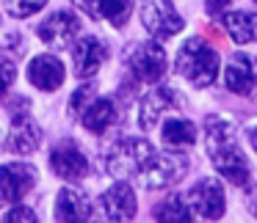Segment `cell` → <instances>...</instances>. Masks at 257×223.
Wrapping results in <instances>:
<instances>
[{
	"label": "cell",
	"mask_w": 257,
	"mask_h": 223,
	"mask_svg": "<svg viewBox=\"0 0 257 223\" xmlns=\"http://www.w3.org/2000/svg\"><path fill=\"white\" fill-rule=\"evenodd\" d=\"M45 6H47V0H6V12L17 20L31 17V14L42 12Z\"/></svg>",
	"instance_id": "603a6c76"
},
{
	"label": "cell",
	"mask_w": 257,
	"mask_h": 223,
	"mask_svg": "<svg viewBox=\"0 0 257 223\" xmlns=\"http://www.w3.org/2000/svg\"><path fill=\"white\" fill-rule=\"evenodd\" d=\"M14 78H17V66H14L12 58H0V96L12 88Z\"/></svg>",
	"instance_id": "d4e9b609"
},
{
	"label": "cell",
	"mask_w": 257,
	"mask_h": 223,
	"mask_svg": "<svg viewBox=\"0 0 257 223\" xmlns=\"http://www.w3.org/2000/svg\"><path fill=\"white\" fill-rule=\"evenodd\" d=\"M50 168L58 179L78 182L89 174V160L75 144H61L50 152Z\"/></svg>",
	"instance_id": "5bb4252c"
},
{
	"label": "cell",
	"mask_w": 257,
	"mask_h": 223,
	"mask_svg": "<svg viewBox=\"0 0 257 223\" xmlns=\"http://www.w3.org/2000/svg\"><path fill=\"white\" fill-rule=\"evenodd\" d=\"M185 171H188V157L183 152H166V154L152 152L144 160V166L136 171V179L147 190H166L177 184L185 176Z\"/></svg>",
	"instance_id": "3957f363"
},
{
	"label": "cell",
	"mask_w": 257,
	"mask_h": 223,
	"mask_svg": "<svg viewBox=\"0 0 257 223\" xmlns=\"http://www.w3.org/2000/svg\"><path fill=\"white\" fill-rule=\"evenodd\" d=\"M191 212L202 220H221L224 212H227V196H224V188L216 176H205L188 190L185 196Z\"/></svg>",
	"instance_id": "52a82bcc"
},
{
	"label": "cell",
	"mask_w": 257,
	"mask_h": 223,
	"mask_svg": "<svg viewBox=\"0 0 257 223\" xmlns=\"http://www.w3.org/2000/svg\"><path fill=\"white\" fill-rule=\"evenodd\" d=\"M124 66L139 83H161L166 74V50L158 39L136 42L124 50Z\"/></svg>",
	"instance_id": "277c9868"
},
{
	"label": "cell",
	"mask_w": 257,
	"mask_h": 223,
	"mask_svg": "<svg viewBox=\"0 0 257 223\" xmlns=\"http://www.w3.org/2000/svg\"><path fill=\"white\" fill-rule=\"evenodd\" d=\"M254 3H257V0H254Z\"/></svg>",
	"instance_id": "1f68e13d"
},
{
	"label": "cell",
	"mask_w": 257,
	"mask_h": 223,
	"mask_svg": "<svg viewBox=\"0 0 257 223\" xmlns=\"http://www.w3.org/2000/svg\"><path fill=\"white\" fill-rule=\"evenodd\" d=\"M78 30H80V20L75 17V14L53 12L45 22H39L36 34H39V39L45 42L47 47H53V50H64V47L72 44V39L78 36Z\"/></svg>",
	"instance_id": "8fae6325"
},
{
	"label": "cell",
	"mask_w": 257,
	"mask_h": 223,
	"mask_svg": "<svg viewBox=\"0 0 257 223\" xmlns=\"http://www.w3.org/2000/svg\"><path fill=\"white\" fill-rule=\"evenodd\" d=\"M9 152L14 154H34L42 144V130L31 118V113H12V130H9Z\"/></svg>",
	"instance_id": "4fadbf2b"
},
{
	"label": "cell",
	"mask_w": 257,
	"mask_h": 223,
	"mask_svg": "<svg viewBox=\"0 0 257 223\" xmlns=\"http://www.w3.org/2000/svg\"><path fill=\"white\" fill-rule=\"evenodd\" d=\"M229 3H232V0H207V3H205V12L210 14V17H221V14L227 12Z\"/></svg>",
	"instance_id": "83f0119b"
},
{
	"label": "cell",
	"mask_w": 257,
	"mask_h": 223,
	"mask_svg": "<svg viewBox=\"0 0 257 223\" xmlns=\"http://www.w3.org/2000/svg\"><path fill=\"white\" fill-rule=\"evenodd\" d=\"M56 220H89L91 218V198L78 188H61L53 204Z\"/></svg>",
	"instance_id": "e0dca14e"
},
{
	"label": "cell",
	"mask_w": 257,
	"mask_h": 223,
	"mask_svg": "<svg viewBox=\"0 0 257 223\" xmlns=\"http://www.w3.org/2000/svg\"><path fill=\"white\" fill-rule=\"evenodd\" d=\"M28 83L39 91H58L67 78V69L56 56H36L28 64Z\"/></svg>",
	"instance_id": "2e32d148"
},
{
	"label": "cell",
	"mask_w": 257,
	"mask_h": 223,
	"mask_svg": "<svg viewBox=\"0 0 257 223\" xmlns=\"http://www.w3.org/2000/svg\"><path fill=\"white\" fill-rule=\"evenodd\" d=\"M183 105H185V100H183L180 91L169 88V86L152 88L150 94L141 100V105H139V127L141 130H152L163 118V113L177 110V108H183Z\"/></svg>",
	"instance_id": "9c48e42d"
},
{
	"label": "cell",
	"mask_w": 257,
	"mask_h": 223,
	"mask_svg": "<svg viewBox=\"0 0 257 223\" xmlns=\"http://www.w3.org/2000/svg\"><path fill=\"white\" fill-rule=\"evenodd\" d=\"M246 206H249L251 218H257V182L249 188V193H246Z\"/></svg>",
	"instance_id": "f546056e"
},
{
	"label": "cell",
	"mask_w": 257,
	"mask_h": 223,
	"mask_svg": "<svg viewBox=\"0 0 257 223\" xmlns=\"http://www.w3.org/2000/svg\"><path fill=\"white\" fill-rule=\"evenodd\" d=\"M205 149L221 179H227L235 188H246L249 184L251 168H249L246 154L240 152L238 130H235V122L229 116L210 113L205 118Z\"/></svg>",
	"instance_id": "6da1fadb"
},
{
	"label": "cell",
	"mask_w": 257,
	"mask_h": 223,
	"mask_svg": "<svg viewBox=\"0 0 257 223\" xmlns=\"http://www.w3.org/2000/svg\"><path fill=\"white\" fill-rule=\"evenodd\" d=\"M249 144H251V149L257 152V124H251V127H249Z\"/></svg>",
	"instance_id": "4dcf8cb0"
},
{
	"label": "cell",
	"mask_w": 257,
	"mask_h": 223,
	"mask_svg": "<svg viewBox=\"0 0 257 223\" xmlns=\"http://www.w3.org/2000/svg\"><path fill=\"white\" fill-rule=\"evenodd\" d=\"M3 220H6V223H14V220L34 223L36 220V212L31 210V206H14V210H9L6 215H3Z\"/></svg>",
	"instance_id": "484cf974"
},
{
	"label": "cell",
	"mask_w": 257,
	"mask_h": 223,
	"mask_svg": "<svg viewBox=\"0 0 257 223\" xmlns=\"http://www.w3.org/2000/svg\"><path fill=\"white\" fill-rule=\"evenodd\" d=\"M139 14H141L144 28L150 30L158 42L172 39V36H177L180 30L185 28V20L180 17V12L174 8L172 0H141Z\"/></svg>",
	"instance_id": "5b68a950"
},
{
	"label": "cell",
	"mask_w": 257,
	"mask_h": 223,
	"mask_svg": "<svg viewBox=\"0 0 257 223\" xmlns=\"http://www.w3.org/2000/svg\"><path fill=\"white\" fill-rule=\"evenodd\" d=\"M75 6L80 8L83 14H89L91 20H102L100 17V0H72Z\"/></svg>",
	"instance_id": "4316f807"
},
{
	"label": "cell",
	"mask_w": 257,
	"mask_h": 223,
	"mask_svg": "<svg viewBox=\"0 0 257 223\" xmlns=\"http://www.w3.org/2000/svg\"><path fill=\"white\" fill-rule=\"evenodd\" d=\"M80 122H83V127L89 130V132H97V135L105 132V130L116 122V105H113L111 100H100V96H94V100L83 108Z\"/></svg>",
	"instance_id": "ffe728a7"
},
{
	"label": "cell",
	"mask_w": 257,
	"mask_h": 223,
	"mask_svg": "<svg viewBox=\"0 0 257 223\" xmlns=\"http://www.w3.org/2000/svg\"><path fill=\"white\" fill-rule=\"evenodd\" d=\"M9 47H14V50H20V34H3L0 36V50H9Z\"/></svg>",
	"instance_id": "f1b7e54d"
},
{
	"label": "cell",
	"mask_w": 257,
	"mask_h": 223,
	"mask_svg": "<svg viewBox=\"0 0 257 223\" xmlns=\"http://www.w3.org/2000/svg\"><path fill=\"white\" fill-rule=\"evenodd\" d=\"M224 86L238 96H249L257 88V58L249 52L229 56L227 66H224Z\"/></svg>",
	"instance_id": "30bf717a"
},
{
	"label": "cell",
	"mask_w": 257,
	"mask_h": 223,
	"mask_svg": "<svg viewBox=\"0 0 257 223\" xmlns=\"http://www.w3.org/2000/svg\"><path fill=\"white\" fill-rule=\"evenodd\" d=\"M108 58V47L97 36H83L78 44L72 47V69L78 78H91L100 72L102 61Z\"/></svg>",
	"instance_id": "9a60e30c"
},
{
	"label": "cell",
	"mask_w": 257,
	"mask_h": 223,
	"mask_svg": "<svg viewBox=\"0 0 257 223\" xmlns=\"http://www.w3.org/2000/svg\"><path fill=\"white\" fill-rule=\"evenodd\" d=\"M221 25L235 44H251V42H257V14L254 12H224Z\"/></svg>",
	"instance_id": "d6986e66"
},
{
	"label": "cell",
	"mask_w": 257,
	"mask_h": 223,
	"mask_svg": "<svg viewBox=\"0 0 257 223\" xmlns=\"http://www.w3.org/2000/svg\"><path fill=\"white\" fill-rule=\"evenodd\" d=\"M133 0H100V17H105L113 28H122L130 17Z\"/></svg>",
	"instance_id": "7402d4cb"
},
{
	"label": "cell",
	"mask_w": 257,
	"mask_h": 223,
	"mask_svg": "<svg viewBox=\"0 0 257 223\" xmlns=\"http://www.w3.org/2000/svg\"><path fill=\"white\" fill-rule=\"evenodd\" d=\"M174 72L196 88H207L218 78V52L199 36H191L174 56Z\"/></svg>",
	"instance_id": "7a4b0ae2"
},
{
	"label": "cell",
	"mask_w": 257,
	"mask_h": 223,
	"mask_svg": "<svg viewBox=\"0 0 257 223\" xmlns=\"http://www.w3.org/2000/svg\"><path fill=\"white\" fill-rule=\"evenodd\" d=\"M161 140L172 152H185L196 144V124L188 118H166L161 127Z\"/></svg>",
	"instance_id": "ac0fdd59"
},
{
	"label": "cell",
	"mask_w": 257,
	"mask_h": 223,
	"mask_svg": "<svg viewBox=\"0 0 257 223\" xmlns=\"http://www.w3.org/2000/svg\"><path fill=\"white\" fill-rule=\"evenodd\" d=\"M100 210L108 220H133L136 212H139V201L136 193L124 179L113 182L105 193L100 196Z\"/></svg>",
	"instance_id": "7c38bea8"
},
{
	"label": "cell",
	"mask_w": 257,
	"mask_h": 223,
	"mask_svg": "<svg viewBox=\"0 0 257 223\" xmlns=\"http://www.w3.org/2000/svg\"><path fill=\"white\" fill-rule=\"evenodd\" d=\"M152 218H155V220H180V223H185V220L194 218V212H191L185 196L172 193V196H166L155 210H152Z\"/></svg>",
	"instance_id": "44dd1931"
},
{
	"label": "cell",
	"mask_w": 257,
	"mask_h": 223,
	"mask_svg": "<svg viewBox=\"0 0 257 223\" xmlns=\"http://www.w3.org/2000/svg\"><path fill=\"white\" fill-rule=\"evenodd\" d=\"M155 152V146L150 144V140L144 138H124L119 140V144H113L111 149L105 152V168L108 174H113V176H130V174H136L141 166H144V160Z\"/></svg>",
	"instance_id": "8992f818"
},
{
	"label": "cell",
	"mask_w": 257,
	"mask_h": 223,
	"mask_svg": "<svg viewBox=\"0 0 257 223\" xmlns=\"http://www.w3.org/2000/svg\"><path fill=\"white\" fill-rule=\"evenodd\" d=\"M91 100H94V83H83L72 96H69V113H72V116H80L83 108L89 105Z\"/></svg>",
	"instance_id": "cb8c5ba5"
},
{
	"label": "cell",
	"mask_w": 257,
	"mask_h": 223,
	"mask_svg": "<svg viewBox=\"0 0 257 223\" xmlns=\"http://www.w3.org/2000/svg\"><path fill=\"white\" fill-rule=\"evenodd\" d=\"M36 184V168L28 162H3L0 166V206L17 204Z\"/></svg>",
	"instance_id": "ba28073f"
}]
</instances>
